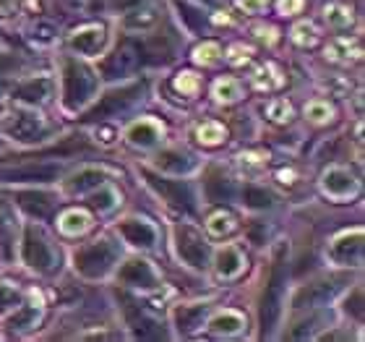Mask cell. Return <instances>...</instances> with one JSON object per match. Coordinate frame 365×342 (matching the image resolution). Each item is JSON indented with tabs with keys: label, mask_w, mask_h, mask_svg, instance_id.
I'll use <instances>...</instances> for the list:
<instances>
[{
	"label": "cell",
	"mask_w": 365,
	"mask_h": 342,
	"mask_svg": "<svg viewBox=\"0 0 365 342\" xmlns=\"http://www.w3.org/2000/svg\"><path fill=\"white\" fill-rule=\"evenodd\" d=\"M115 246L110 241H94L91 246H86L84 251L76 253V269L86 274V277H99V274H105L110 269L115 258Z\"/></svg>",
	"instance_id": "cell-1"
},
{
	"label": "cell",
	"mask_w": 365,
	"mask_h": 342,
	"mask_svg": "<svg viewBox=\"0 0 365 342\" xmlns=\"http://www.w3.org/2000/svg\"><path fill=\"white\" fill-rule=\"evenodd\" d=\"M94 76H91L89 71L84 66H78V63H66V105L68 107H76V105H84L86 99L91 97V91H94Z\"/></svg>",
	"instance_id": "cell-2"
},
{
	"label": "cell",
	"mask_w": 365,
	"mask_h": 342,
	"mask_svg": "<svg viewBox=\"0 0 365 342\" xmlns=\"http://www.w3.org/2000/svg\"><path fill=\"white\" fill-rule=\"evenodd\" d=\"M282 290H284V266L282 261H277V266L272 269V280L267 285V296H264V308H261V319H264V329L272 327L279 313V301Z\"/></svg>",
	"instance_id": "cell-3"
},
{
	"label": "cell",
	"mask_w": 365,
	"mask_h": 342,
	"mask_svg": "<svg viewBox=\"0 0 365 342\" xmlns=\"http://www.w3.org/2000/svg\"><path fill=\"white\" fill-rule=\"evenodd\" d=\"M329 253L336 264H360V258H363V230H352V233L339 236L331 243Z\"/></svg>",
	"instance_id": "cell-4"
},
{
	"label": "cell",
	"mask_w": 365,
	"mask_h": 342,
	"mask_svg": "<svg viewBox=\"0 0 365 342\" xmlns=\"http://www.w3.org/2000/svg\"><path fill=\"white\" fill-rule=\"evenodd\" d=\"M178 251H180V256L188 261L190 266H204L206 258H209V248H206V243L198 238L196 230H178Z\"/></svg>",
	"instance_id": "cell-5"
},
{
	"label": "cell",
	"mask_w": 365,
	"mask_h": 342,
	"mask_svg": "<svg viewBox=\"0 0 365 342\" xmlns=\"http://www.w3.org/2000/svg\"><path fill=\"white\" fill-rule=\"evenodd\" d=\"M321 186H324V191H327L331 198H347L358 191V181L342 168L329 170V173L324 175V183H321Z\"/></svg>",
	"instance_id": "cell-6"
},
{
	"label": "cell",
	"mask_w": 365,
	"mask_h": 342,
	"mask_svg": "<svg viewBox=\"0 0 365 342\" xmlns=\"http://www.w3.org/2000/svg\"><path fill=\"white\" fill-rule=\"evenodd\" d=\"M24 258H26V264L29 266H37V269H50V261H53V251H50V246L37 238L34 233H26L24 238Z\"/></svg>",
	"instance_id": "cell-7"
},
{
	"label": "cell",
	"mask_w": 365,
	"mask_h": 342,
	"mask_svg": "<svg viewBox=\"0 0 365 342\" xmlns=\"http://www.w3.org/2000/svg\"><path fill=\"white\" fill-rule=\"evenodd\" d=\"M120 233L133 246H152L157 241V230L144 220H125L120 225Z\"/></svg>",
	"instance_id": "cell-8"
},
{
	"label": "cell",
	"mask_w": 365,
	"mask_h": 342,
	"mask_svg": "<svg viewBox=\"0 0 365 342\" xmlns=\"http://www.w3.org/2000/svg\"><path fill=\"white\" fill-rule=\"evenodd\" d=\"M102 39H105L102 26H84V29L71 37V47L84 55H94L99 50V45H102Z\"/></svg>",
	"instance_id": "cell-9"
},
{
	"label": "cell",
	"mask_w": 365,
	"mask_h": 342,
	"mask_svg": "<svg viewBox=\"0 0 365 342\" xmlns=\"http://www.w3.org/2000/svg\"><path fill=\"white\" fill-rule=\"evenodd\" d=\"M120 277L128 285H141V288H154L157 285V272L146 261H130L120 272Z\"/></svg>",
	"instance_id": "cell-10"
},
{
	"label": "cell",
	"mask_w": 365,
	"mask_h": 342,
	"mask_svg": "<svg viewBox=\"0 0 365 342\" xmlns=\"http://www.w3.org/2000/svg\"><path fill=\"white\" fill-rule=\"evenodd\" d=\"M160 134H162L160 123L138 121L128 129V141H130V144H136V146H152L154 141L160 139Z\"/></svg>",
	"instance_id": "cell-11"
},
{
	"label": "cell",
	"mask_w": 365,
	"mask_h": 342,
	"mask_svg": "<svg viewBox=\"0 0 365 342\" xmlns=\"http://www.w3.org/2000/svg\"><path fill=\"white\" fill-rule=\"evenodd\" d=\"M243 264H245V258L235 246H225V248L217 253V272H220V277H235V274L243 269Z\"/></svg>",
	"instance_id": "cell-12"
},
{
	"label": "cell",
	"mask_w": 365,
	"mask_h": 342,
	"mask_svg": "<svg viewBox=\"0 0 365 342\" xmlns=\"http://www.w3.org/2000/svg\"><path fill=\"white\" fill-rule=\"evenodd\" d=\"M133 94H138V86H128V89H123V91H113V94H107V99H102V105H97L94 110H91L89 118L115 113L118 107H125L128 102H133Z\"/></svg>",
	"instance_id": "cell-13"
},
{
	"label": "cell",
	"mask_w": 365,
	"mask_h": 342,
	"mask_svg": "<svg viewBox=\"0 0 365 342\" xmlns=\"http://www.w3.org/2000/svg\"><path fill=\"white\" fill-rule=\"evenodd\" d=\"M240 327H243V316L235 311H222L209 321V329L214 335H235L240 332Z\"/></svg>",
	"instance_id": "cell-14"
},
{
	"label": "cell",
	"mask_w": 365,
	"mask_h": 342,
	"mask_svg": "<svg viewBox=\"0 0 365 342\" xmlns=\"http://www.w3.org/2000/svg\"><path fill=\"white\" fill-rule=\"evenodd\" d=\"M91 225V217L86 212H78V209H71L61 217V230L66 236H78V233H84L89 230Z\"/></svg>",
	"instance_id": "cell-15"
},
{
	"label": "cell",
	"mask_w": 365,
	"mask_h": 342,
	"mask_svg": "<svg viewBox=\"0 0 365 342\" xmlns=\"http://www.w3.org/2000/svg\"><path fill=\"white\" fill-rule=\"evenodd\" d=\"M19 94H21L24 99H45L47 94H50V81L47 79H31V81H26V84L19 86Z\"/></svg>",
	"instance_id": "cell-16"
},
{
	"label": "cell",
	"mask_w": 365,
	"mask_h": 342,
	"mask_svg": "<svg viewBox=\"0 0 365 342\" xmlns=\"http://www.w3.org/2000/svg\"><path fill=\"white\" fill-rule=\"evenodd\" d=\"M196 136L201 144L206 146H217L225 141V129H222L220 123H204V126H198Z\"/></svg>",
	"instance_id": "cell-17"
},
{
	"label": "cell",
	"mask_w": 365,
	"mask_h": 342,
	"mask_svg": "<svg viewBox=\"0 0 365 342\" xmlns=\"http://www.w3.org/2000/svg\"><path fill=\"white\" fill-rule=\"evenodd\" d=\"M214 97L220 102H235V99H240V84L232 79H222L214 84Z\"/></svg>",
	"instance_id": "cell-18"
},
{
	"label": "cell",
	"mask_w": 365,
	"mask_h": 342,
	"mask_svg": "<svg viewBox=\"0 0 365 342\" xmlns=\"http://www.w3.org/2000/svg\"><path fill=\"white\" fill-rule=\"evenodd\" d=\"M206 228H209V233H212V236H227V233H232V230H235V220H232V217H230V214H225V212H220V214H212V217H209V225H206Z\"/></svg>",
	"instance_id": "cell-19"
},
{
	"label": "cell",
	"mask_w": 365,
	"mask_h": 342,
	"mask_svg": "<svg viewBox=\"0 0 365 342\" xmlns=\"http://www.w3.org/2000/svg\"><path fill=\"white\" fill-rule=\"evenodd\" d=\"M292 39H295L297 45H316V26L308 21H300L292 26Z\"/></svg>",
	"instance_id": "cell-20"
},
{
	"label": "cell",
	"mask_w": 365,
	"mask_h": 342,
	"mask_svg": "<svg viewBox=\"0 0 365 342\" xmlns=\"http://www.w3.org/2000/svg\"><path fill=\"white\" fill-rule=\"evenodd\" d=\"M305 115H308L313 123H324L331 118V107H329V102L316 99V102H311V105H305Z\"/></svg>",
	"instance_id": "cell-21"
},
{
	"label": "cell",
	"mask_w": 365,
	"mask_h": 342,
	"mask_svg": "<svg viewBox=\"0 0 365 342\" xmlns=\"http://www.w3.org/2000/svg\"><path fill=\"white\" fill-rule=\"evenodd\" d=\"M327 21L331 24V26H350L352 14L342 6H329L327 8Z\"/></svg>",
	"instance_id": "cell-22"
},
{
	"label": "cell",
	"mask_w": 365,
	"mask_h": 342,
	"mask_svg": "<svg viewBox=\"0 0 365 342\" xmlns=\"http://www.w3.org/2000/svg\"><path fill=\"white\" fill-rule=\"evenodd\" d=\"M245 201H248V206H269L272 204V193L264 188H256V186H248L245 188Z\"/></svg>",
	"instance_id": "cell-23"
},
{
	"label": "cell",
	"mask_w": 365,
	"mask_h": 342,
	"mask_svg": "<svg viewBox=\"0 0 365 342\" xmlns=\"http://www.w3.org/2000/svg\"><path fill=\"white\" fill-rule=\"evenodd\" d=\"M99 178H102L99 173H94V170H86V173L76 175V178H73V183H68V191H86L89 186H97Z\"/></svg>",
	"instance_id": "cell-24"
},
{
	"label": "cell",
	"mask_w": 365,
	"mask_h": 342,
	"mask_svg": "<svg viewBox=\"0 0 365 342\" xmlns=\"http://www.w3.org/2000/svg\"><path fill=\"white\" fill-rule=\"evenodd\" d=\"M289 115H292V107H289L287 99H277V102L269 105V118H272V121L284 123V121H289Z\"/></svg>",
	"instance_id": "cell-25"
},
{
	"label": "cell",
	"mask_w": 365,
	"mask_h": 342,
	"mask_svg": "<svg viewBox=\"0 0 365 342\" xmlns=\"http://www.w3.org/2000/svg\"><path fill=\"white\" fill-rule=\"evenodd\" d=\"M196 63H204V66H212V63H217V58H220V47L214 45V42H206V45H201L196 50Z\"/></svg>",
	"instance_id": "cell-26"
},
{
	"label": "cell",
	"mask_w": 365,
	"mask_h": 342,
	"mask_svg": "<svg viewBox=\"0 0 365 342\" xmlns=\"http://www.w3.org/2000/svg\"><path fill=\"white\" fill-rule=\"evenodd\" d=\"M175 89L182 91V94H193V91L198 89V76L190 74V71H185V74H180V76L175 79Z\"/></svg>",
	"instance_id": "cell-27"
},
{
	"label": "cell",
	"mask_w": 365,
	"mask_h": 342,
	"mask_svg": "<svg viewBox=\"0 0 365 342\" xmlns=\"http://www.w3.org/2000/svg\"><path fill=\"white\" fill-rule=\"evenodd\" d=\"M251 55H253L251 47H245V45H232V47H230L227 61H230V63H235V66H240V63H248V61H251Z\"/></svg>",
	"instance_id": "cell-28"
},
{
	"label": "cell",
	"mask_w": 365,
	"mask_h": 342,
	"mask_svg": "<svg viewBox=\"0 0 365 342\" xmlns=\"http://www.w3.org/2000/svg\"><path fill=\"white\" fill-rule=\"evenodd\" d=\"M14 301H19V293H16L14 288H8V285L0 282V306H11Z\"/></svg>",
	"instance_id": "cell-29"
},
{
	"label": "cell",
	"mask_w": 365,
	"mask_h": 342,
	"mask_svg": "<svg viewBox=\"0 0 365 342\" xmlns=\"http://www.w3.org/2000/svg\"><path fill=\"white\" fill-rule=\"evenodd\" d=\"M300 8H303V0H279L282 14H297Z\"/></svg>",
	"instance_id": "cell-30"
},
{
	"label": "cell",
	"mask_w": 365,
	"mask_h": 342,
	"mask_svg": "<svg viewBox=\"0 0 365 342\" xmlns=\"http://www.w3.org/2000/svg\"><path fill=\"white\" fill-rule=\"evenodd\" d=\"M240 6L245 11H261V8H267V0H240Z\"/></svg>",
	"instance_id": "cell-31"
},
{
	"label": "cell",
	"mask_w": 365,
	"mask_h": 342,
	"mask_svg": "<svg viewBox=\"0 0 365 342\" xmlns=\"http://www.w3.org/2000/svg\"><path fill=\"white\" fill-rule=\"evenodd\" d=\"M256 31H259L261 39H267L269 45H274V42H277V31H274V29H264V26H261V29H256Z\"/></svg>",
	"instance_id": "cell-32"
}]
</instances>
